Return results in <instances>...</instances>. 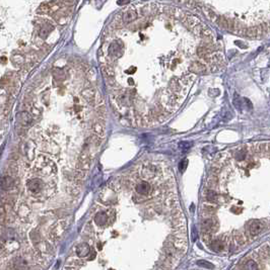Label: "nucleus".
<instances>
[{
	"instance_id": "12",
	"label": "nucleus",
	"mask_w": 270,
	"mask_h": 270,
	"mask_svg": "<svg viewBox=\"0 0 270 270\" xmlns=\"http://www.w3.org/2000/svg\"><path fill=\"white\" fill-rule=\"evenodd\" d=\"M177 1L180 2V3H184L188 5V6H192L193 5V0H177Z\"/></svg>"
},
{
	"instance_id": "6",
	"label": "nucleus",
	"mask_w": 270,
	"mask_h": 270,
	"mask_svg": "<svg viewBox=\"0 0 270 270\" xmlns=\"http://www.w3.org/2000/svg\"><path fill=\"white\" fill-rule=\"evenodd\" d=\"M92 130H94L95 133L98 136V137H103L104 136V132H105V130H104V127L102 126L101 124L95 123L94 124V127H92Z\"/></svg>"
},
{
	"instance_id": "2",
	"label": "nucleus",
	"mask_w": 270,
	"mask_h": 270,
	"mask_svg": "<svg viewBox=\"0 0 270 270\" xmlns=\"http://www.w3.org/2000/svg\"><path fill=\"white\" fill-rule=\"evenodd\" d=\"M27 187L28 191H31L33 194H37L41 191V188H42V184H41V181L38 179L32 180V181H28L27 184Z\"/></svg>"
},
{
	"instance_id": "11",
	"label": "nucleus",
	"mask_w": 270,
	"mask_h": 270,
	"mask_svg": "<svg viewBox=\"0 0 270 270\" xmlns=\"http://www.w3.org/2000/svg\"><path fill=\"white\" fill-rule=\"evenodd\" d=\"M197 265L201 266V267H204V268H208V269H211L213 268V265L209 262H207V261H198L197 262Z\"/></svg>"
},
{
	"instance_id": "8",
	"label": "nucleus",
	"mask_w": 270,
	"mask_h": 270,
	"mask_svg": "<svg viewBox=\"0 0 270 270\" xmlns=\"http://www.w3.org/2000/svg\"><path fill=\"white\" fill-rule=\"evenodd\" d=\"M107 222V214H98L97 217H95V223L98 225H104Z\"/></svg>"
},
{
	"instance_id": "1",
	"label": "nucleus",
	"mask_w": 270,
	"mask_h": 270,
	"mask_svg": "<svg viewBox=\"0 0 270 270\" xmlns=\"http://www.w3.org/2000/svg\"><path fill=\"white\" fill-rule=\"evenodd\" d=\"M264 229V223L263 222H260V220H254L253 223H250V226H249V233H250L251 236H257V235H259L261 232L263 231Z\"/></svg>"
},
{
	"instance_id": "4",
	"label": "nucleus",
	"mask_w": 270,
	"mask_h": 270,
	"mask_svg": "<svg viewBox=\"0 0 270 270\" xmlns=\"http://www.w3.org/2000/svg\"><path fill=\"white\" fill-rule=\"evenodd\" d=\"M76 253L78 256L80 257H85L88 256L89 253V247L86 245V244H82V245H79L76 248Z\"/></svg>"
},
{
	"instance_id": "5",
	"label": "nucleus",
	"mask_w": 270,
	"mask_h": 270,
	"mask_svg": "<svg viewBox=\"0 0 270 270\" xmlns=\"http://www.w3.org/2000/svg\"><path fill=\"white\" fill-rule=\"evenodd\" d=\"M211 248L213 249L214 251L219 252L223 249V243L220 239H215L213 240V242L211 243Z\"/></svg>"
},
{
	"instance_id": "13",
	"label": "nucleus",
	"mask_w": 270,
	"mask_h": 270,
	"mask_svg": "<svg viewBox=\"0 0 270 270\" xmlns=\"http://www.w3.org/2000/svg\"><path fill=\"white\" fill-rule=\"evenodd\" d=\"M187 161L186 160H184V161H182L181 163H180V166H179V169H180V171H181V172H184V170H185V168H186V166H187Z\"/></svg>"
},
{
	"instance_id": "10",
	"label": "nucleus",
	"mask_w": 270,
	"mask_h": 270,
	"mask_svg": "<svg viewBox=\"0 0 270 270\" xmlns=\"http://www.w3.org/2000/svg\"><path fill=\"white\" fill-rule=\"evenodd\" d=\"M245 270H258V265L257 263L253 260H250L246 263L245 265Z\"/></svg>"
},
{
	"instance_id": "7",
	"label": "nucleus",
	"mask_w": 270,
	"mask_h": 270,
	"mask_svg": "<svg viewBox=\"0 0 270 270\" xmlns=\"http://www.w3.org/2000/svg\"><path fill=\"white\" fill-rule=\"evenodd\" d=\"M136 16L137 15H136V13L134 11L130 10L128 12L125 13V15H124V20H125V22H130V21H132L133 19H135Z\"/></svg>"
},
{
	"instance_id": "9",
	"label": "nucleus",
	"mask_w": 270,
	"mask_h": 270,
	"mask_svg": "<svg viewBox=\"0 0 270 270\" xmlns=\"http://www.w3.org/2000/svg\"><path fill=\"white\" fill-rule=\"evenodd\" d=\"M102 70H103L104 74H105V76H107L108 78H113V77H114V70H113L111 67L104 66L103 68H102Z\"/></svg>"
},
{
	"instance_id": "3",
	"label": "nucleus",
	"mask_w": 270,
	"mask_h": 270,
	"mask_svg": "<svg viewBox=\"0 0 270 270\" xmlns=\"http://www.w3.org/2000/svg\"><path fill=\"white\" fill-rule=\"evenodd\" d=\"M150 190H152V186H150V184L146 181H142L139 184H137V186H136V191H137L139 194H141V195H146V194L149 193Z\"/></svg>"
}]
</instances>
